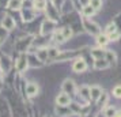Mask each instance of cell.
<instances>
[{"mask_svg":"<svg viewBox=\"0 0 121 117\" xmlns=\"http://www.w3.org/2000/svg\"><path fill=\"white\" fill-rule=\"evenodd\" d=\"M33 38H34L33 35H26V37H21V38H18L17 42H15V45H14L18 53H26V52L30 49L31 44L34 42Z\"/></svg>","mask_w":121,"mask_h":117,"instance_id":"cell-1","label":"cell"},{"mask_svg":"<svg viewBox=\"0 0 121 117\" xmlns=\"http://www.w3.org/2000/svg\"><path fill=\"white\" fill-rule=\"evenodd\" d=\"M82 27L91 35H98L101 33V27L97 22H94L93 19L87 17H82Z\"/></svg>","mask_w":121,"mask_h":117,"instance_id":"cell-2","label":"cell"},{"mask_svg":"<svg viewBox=\"0 0 121 117\" xmlns=\"http://www.w3.org/2000/svg\"><path fill=\"white\" fill-rule=\"evenodd\" d=\"M56 21H52V19H49V18H46L44 22L41 23V35H44V37H46V35H49V34H52L53 31L56 30Z\"/></svg>","mask_w":121,"mask_h":117,"instance_id":"cell-3","label":"cell"},{"mask_svg":"<svg viewBox=\"0 0 121 117\" xmlns=\"http://www.w3.org/2000/svg\"><path fill=\"white\" fill-rule=\"evenodd\" d=\"M45 12H46V18H49V19H52V21H56V22H59V19L61 18L60 10L52 4V1H50V3L48 1L46 8H45Z\"/></svg>","mask_w":121,"mask_h":117,"instance_id":"cell-4","label":"cell"},{"mask_svg":"<svg viewBox=\"0 0 121 117\" xmlns=\"http://www.w3.org/2000/svg\"><path fill=\"white\" fill-rule=\"evenodd\" d=\"M79 56V52L78 50H61L60 55L57 56L56 59L52 60V63H63L68 60V59H76Z\"/></svg>","mask_w":121,"mask_h":117,"instance_id":"cell-5","label":"cell"},{"mask_svg":"<svg viewBox=\"0 0 121 117\" xmlns=\"http://www.w3.org/2000/svg\"><path fill=\"white\" fill-rule=\"evenodd\" d=\"M15 68H17V71L19 74H23L29 68V60L26 53H19L17 61H15Z\"/></svg>","mask_w":121,"mask_h":117,"instance_id":"cell-6","label":"cell"},{"mask_svg":"<svg viewBox=\"0 0 121 117\" xmlns=\"http://www.w3.org/2000/svg\"><path fill=\"white\" fill-rule=\"evenodd\" d=\"M87 63H86V60L84 59H80V57H76L75 59V61H73V64H72V71L75 74H83L87 71Z\"/></svg>","mask_w":121,"mask_h":117,"instance_id":"cell-7","label":"cell"},{"mask_svg":"<svg viewBox=\"0 0 121 117\" xmlns=\"http://www.w3.org/2000/svg\"><path fill=\"white\" fill-rule=\"evenodd\" d=\"M61 89H63L64 93H67L69 95H76V93H78L76 84H75V82L72 79H65L63 82V84H61Z\"/></svg>","mask_w":121,"mask_h":117,"instance_id":"cell-8","label":"cell"},{"mask_svg":"<svg viewBox=\"0 0 121 117\" xmlns=\"http://www.w3.org/2000/svg\"><path fill=\"white\" fill-rule=\"evenodd\" d=\"M21 15H22V19L23 22H31L35 19V15H37V12L34 10L33 7H26V8H23L21 10Z\"/></svg>","mask_w":121,"mask_h":117,"instance_id":"cell-9","label":"cell"},{"mask_svg":"<svg viewBox=\"0 0 121 117\" xmlns=\"http://www.w3.org/2000/svg\"><path fill=\"white\" fill-rule=\"evenodd\" d=\"M12 67V61H11V57L7 55H3L0 56V68H1V71L4 74H8L10 72V69Z\"/></svg>","mask_w":121,"mask_h":117,"instance_id":"cell-10","label":"cell"},{"mask_svg":"<svg viewBox=\"0 0 121 117\" xmlns=\"http://www.w3.org/2000/svg\"><path fill=\"white\" fill-rule=\"evenodd\" d=\"M1 26L6 29L7 31H12L14 29L17 27V22L14 21V18L11 15H4L1 19Z\"/></svg>","mask_w":121,"mask_h":117,"instance_id":"cell-11","label":"cell"},{"mask_svg":"<svg viewBox=\"0 0 121 117\" xmlns=\"http://www.w3.org/2000/svg\"><path fill=\"white\" fill-rule=\"evenodd\" d=\"M55 113L57 114L59 117H69V116H73V112L71 110L69 105L68 106H60V105H56L55 108Z\"/></svg>","mask_w":121,"mask_h":117,"instance_id":"cell-12","label":"cell"},{"mask_svg":"<svg viewBox=\"0 0 121 117\" xmlns=\"http://www.w3.org/2000/svg\"><path fill=\"white\" fill-rule=\"evenodd\" d=\"M71 104V95L61 91L60 94H57L56 97V105H60V106H68Z\"/></svg>","mask_w":121,"mask_h":117,"instance_id":"cell-13","label":"cell"},{"mask_svg":"<svg viewBox=\"0 0 121 117\" xmlns=\"http://www.w3.org/2000/svg\"><path fill=\"white\" fill-rule=\"evenodd\" d=\"M38 93H39V87L35 82H29L26 84V94H27V97H30V98L37 97Z\"/></svg>","mask_w":121,"mask_h":117,"instance_id":"cell-14","label":"cell"},{"mask_svg":"<svg viewBox=\"0 0 121 117\" xmlns=\"http://www.w3.org/2000/svg\"><path fill=\"white\" fill-rule=\"evenodd\" d=\"M104 93V90L99 87L98 84H94V86H90V100L93 102H97L98 98L101 97V94Z\"/></svg>","mask_w":121,"mask_h":117,"instance_id":"cell-15","label":"cell"},{"mask_svg":"<svg viewBox=\"0 0 121 117\" xmlns=\"http://www.w3.org/2000/svg\"><path fill=\"white\" fill-rule=\"evenodd\" d=\"M35 56H37V59L41 63H45L49 59V56H48V46H38L37 52H35Z\"/></svg>","mask_w":121,"mask_h":117,"instance_id":"cell-16","label":"cell"},{"mask_svg":"<svg viewBox=\"0 0 121 117\" xmlns=\"http://www.w3.org/2000/svg\"><path fill=\"white\" fill-rule=\"evenodd\" d=\"M78 93H79V94H76V95H80V98H83L86 102L91 101V100H90V86H87V84L80 86L79 90H78Z\"/></svg>","mask_w":121,"mask_h":117,"instance_id":"cell-17","label":"cell"},{"mask_svg":"<svg viewBox=\"0 0 121 117\" xmlns=\"http://www.w3.org/2000/svg\"><path fill=\"white\" fill-rule=\"evenodd\" d=\"M109 67H110V64L106 59H95V61H94V68L97 71H102V69H106Z\"/></svg>","mask_w":121,"mask_h":117,"instance_id":"cell-18","label":"cell"},{"mask_svg":"<svg viewBox=\"0 0 121 117\" xmlns=\"http://www.w3.org/2000/svg\"><path fill=\"white\" fill-rule=\"evenodd\" d=\"M90 55L93 56L94 59H105V55H106V49L102 48V46H98V48H93L90 50Z\"/></svg>","mask_w":121,"mask_h":117,"instance_id":"cell-19","label":"cell"},{"mask_svg":"<svg viewBox=\"0 0 121 117\" xmlns=\"http://www.w3.org/2000/svg\"><path fill=\"white\" fill-rule=\"evenodd\" d=\"M27 60H29V67L31 65V67H42V64L44 63H41L37 59V56H35V53H29L27 55Z\"/></svg>","mask_w":121,"mask_h":117,"instance_id":"cell-20","label":"cell"},{"mask_svg":"<svg viewBox=\"0 0 121 117\" xmlns=\"http://www.w3.org/2000/svg\"><path fill=\"white\" fill-rule=\"evenodd\" d=\"M23 6V0H8L7 7L10 10H15V11H21Z\"/></svg>","mask_w":121,"mask_h":117,"instance_id":"cell-21","label":"cell"},{"mask_svg":"<svg viewBox=\"0 0 121 117\" xmlns=\"http://www.w3.org/2000/svg\"><path fill=\"white\" fill-rule=\"evenodd\" d=\"M105 59L109 61L110 65H116V64H117V55H116L113 50L106 49V55H105Z\"/></svg>","mask_w":121,"mask_h":117,"instance_id":"cell-22","label":"cell"},{"mask_svg":"<svg viewBox=\"0 0 121 117\" xmlns=\"http://www.w3.org/2000/svg\"><path fill=\"white\" fill-rule=\"evenodd\" d=\"M80 12H82V17H87V18H91L95 14V10H94L93 7L90 6V4H87V6H83L82 8H80Z\"/></svg>","mask_w":121,"mask_h":117,"instance_id":"cell-23","label":"cell"},{"mask_svg":"<svg viewBox=\"0 0 121 117\" xmlns=\"http://www.w3.org/2000/svg\"><path fill=\"white\" fill-rule=\"evenodd\" d=\"M48 0H33V8L35 11H44L46 8Z\"/></svg>","mask_w":121,"mask_h":117,"instance_id":"cell-24","label":"cell"},{"mask_svg":"<svg viewBox=\"0 0 121 117\" xmlns=\"http://www.w3.org/2000/svg\"><path fill=\"white\" fill-rule=\"evenodd\" d=\"M110 41H109V37L106 35V34H102V33H99L98 35H97V44H98V46H102V48H105L106 45L109 44Z\"/></svg>","mask_w":121,"mask_h":117,"instance_id":"cell-25","label":"cell"},{"mask_svg":"<svg viewBox=\"0 0 121 117\" xmlns=\"http://www.w3.org/2000/svg\"><path fill=\"white\" fill-rule=\"evenodd\" d=\"M53 41H55L56 44H63V42H65V38H64V35L61 33V30H55V31H53Z\"/></svg>","mask_w":121,"mask_h":117,"instance_id":"cell-26","label":"cell"},{"mask_svg":"<svg viewBox=\"0 0 121 117\" xmlns=\"http://www.w3.org/2000/svg\"><path fill=\"white\" fill-rule=\"evenodd\" d=\"M61 33H63V35H64V38H65V41H68V39L72 37V34H73V30H72V26H64L63 29H60Z\"/></svg>","mask_w":121,"mask_h":117,"instance_id":"cell-27","label":"cell"},{"mask_svg":"<svg viewBox=\"0 0 121 117\" xmlns=\"http://www.w3.org/2000/svg\"><path fill=\"white\" fill-rule=\"evenodd\" d=\"M104 114H105V117H113L117 113V110H116V108L114 106H105L104 109Z\"/></svg>","mask_w":121,"mask_h":117,"instance_id":"cell-28","label":"cell"},{"mask_svg":"<svg viewBox=\"0 0 121 117\" xmlns=\"http://www.w3.org/2000/svg\"><path fill=\"white\" fill-rule=\"evenodd\" d=\"M88 4L93 7L95 11H99V10L102 8V6H104V0H90Z\"/></svg>","mask_w":121,"mask_h":117,"instance_id":"cell-29","label":"cell"},{"mask_svg":"<svg viewBox=\"0 0 121 117\" xmlns=\"http://www.w3.org/2000/svg\"><path fill=\"white\" fill-rule=\"evenodd\" d=\"M114 31H117V25H116L114 22L108 23V26L105 27V34H106V35H109V34L114 33Z\"/></svg>","mask_w":121,"mask_h":117,"instance_id":"cell-30","label":"cell"},{"mask_svg":"<svg viewBox=\"0 0 121 117\" xmlns=\"http://www.w3.org/2000/svg\"><path fill=\"white\" fill-rule=\"evenodd\" d=\"M60 49H57V48H48V56H49L50 60H53V59H56L57 56L60 55Z\"/></svg>","mask_w":121,"mask_h":117,"instance_id":"cell-31","label":"cell"},{"mask_svg":"<svg viewBox=\"0 0 121 117\" xmlns=\"http://www.w3.org/2000/svg\"><path fill=\"white\" fill-rule=\"evenodd\" d=\"M108 100H109V95L106 94V93H102L97 102H98V105H101L102 106V109H104L105 106H106V104H108Z\"/></svg>","mask_w":121,"mask_h":117,"instance_id":"cell-32","label":"cell"},{"mask_svg":"<svg viewBox=\"0 0 121 117\" xmlns=\"http://www.w3.org/2000/svg\"><path fill=\"white\" fill-rule=\"evenodd\" d=\"M112 93H113V95H114L116 98H121V84L114 86L113 90H112Z\"/></svg>","mask_w":121,"mask_h":117,"instance_id":"cell-33","label":"cell"},{"mask_svg":"<svg viewBox=\"0 0 121 117\" xmlns=\"http://www.w3.org/2000/svg\"><path fill=\"white\" fill-rule=\"evenodd\" d=\"M108 37H109V41H118V39H120V37H121V34H120V31L117 30V31H114V33L109 34Z\"/></svg>","mask_w":121,"mask_h":117,"instance_id":"cell-34","label":"cell"},{"mask_svg":"<svg viewBox=\"0 0 121 117\" xmlns=\"http://www.w3.org/2000/svg\"><path fill=\"white\" fill-rule=\"evenodd\" d=\"M7 35H8V31H7L6 29L3 27V26H0V39L4 42L6 41V38H7Z\"/></svg>","mask_w":121,"mask_h":117,"instance_id":"cell-35","label":"cell"},{"mask_svg":"<svg viewBox=\"0 0 121 117\" xmlns=\"http://www.w3.org/2000/svg\"><path fill=\"white\" fill-rule=\"evenodd\" d=\"M65 3V0H52V4L55 7H57L59 10H60L61 7H63V4Z\"/></svg>","mask_w":121,"mask_h":117,"instance_id":"cell-36","label":"cell"},{"mask_svg":"<svg viewBox=\"0 0 121 117\" xmlns=\"http://www.w3.org/2000/svg\"><path fill=\"white\" fill-rule=\"evenodd\" d=\"M72 6H73V8H76V10H79L80 11V8H82V6H80V0H71Z\"/></svg>","mask_w":121,"mask_h":117,"instance_id":"cell-37","label":"cell"},{"mask_svg":"<svg viewBox=\"0 0 121 117\" xmlns=\"http://www.w3.org/2000/svg\"><path fill=\"white\" fill-rule=\"evenodd\" d=\"M88 3H90V0H80V6H87Z\"/></svg>","mask_w":121,"mask_h":117,"instance_id":"cell-38","label":"cell"},{"mask_svg":"<svg viewBox=\"0 0 121 117\" xmlns=\"http://www.w3.org/2000/svg\"><path fill=\"white\" fill-rule=\"evenodd\" d=\"M3 76H4V72H3L1 68H0V83H1V80H3Z\"/></svg>","mask_w":121,"mask_h":117,"instance_id":"cell-39","label":"cell"},{"mask_svg":"<svg viewBox=\"0 0 121 117\" xmlns=\"http://www.w3.org/2000/svg\"><path fill=\"white\" fill-rule=\"evenodd\" d=\"M113 117H121V112H120V113H116V114H114Z\"/></svg>","mask_w":121,"mask_h":117,"instance_id":"cell-40","label":"cell"},{"mask_svg":"<svg viewBox=\"0 0 121 117\" xmlns=\"http://www.w3.org/2000/svg\"><path fill=\"white\" fill-rule=\"evenodd\" d=\"M1 44H3V41H1V39H0V46H1Z\"/></svg>","mask_w":121,"mask_h":117,"instance_id":"cell-41","label":"cell"},{"mask_svg":"<svg viewBox=\"0 0 121 117\" xmlns=\"http://www.w3.org/2000/svg\"><path fill=\"white\" fill-rule=\"evenodd\" d=\"M44 117H52V116H49V114H46V116H44Z\"/></svg>","mask_w":121,"mask_h":117,"instance_id":"cell-42","label":"cell"}]
</instances>
